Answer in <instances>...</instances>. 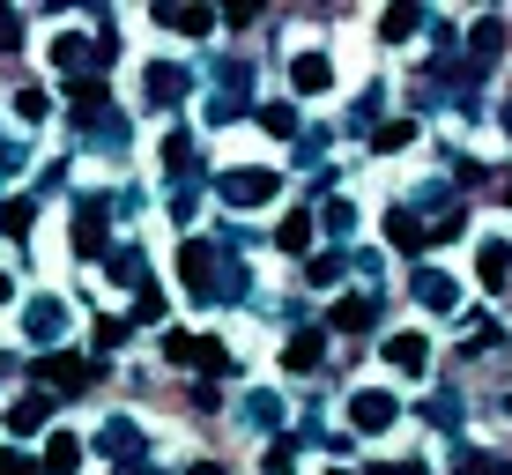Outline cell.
Returning <instances> with one entry per match:
<instances>
[{
	"mask_svg": "<svg viewBox=\"0 0 512 475\" xmlns=\"http://www.w3.org/2000/svg\"><path fill=\"white\" fill-rule=\"evenodd\" d=\"M30 372H38V394L67 401V394H82V386H97L104 364H97V357H75V349H45V357L30 364Z\"/></svg>",
	"mask_w": 512,
	"mask_h": 475,
	"instance_id": "1",
	"label": "cell"
},
{
	"mask_svg": "<svg viewBox=\"0 0 512 475\" xmlns=\"http://www.w3.org/2000/svg\"><path fill=\"white\" fill-rule=\"evenodd\" d=\"M179 283L201 297V305H216V283H223V245L216 238H186L179 245Z\"/></svg>",
	"mask_w": 512,
	"mask_h": 475,
	"instance_id": "2",
	"label": "cell"
},
{
	"mask_svg": "<svg viewBox=\"0 0 512 475\" xmlns=\"http://www.w3.org/2000/svg\"><path fill=\"white\" fill-rule=\"evenodd\" d=\"M216 193H223L231 208H268L275 193H282V179H275L268 164H231V171L216 179Z\"/></svg>",
	"mask_w": 512,
	"mask_h": 475,
	"instance_id": "3",
	"label": "cell"
},
{
	"mask_svg": "<svg viewBox=\"0 0 512 475\" xmlns=\"http://www.w3.org/2000/svg\"><path fill=\"white\" fill-rule=\"evenodd\" d=\"M67 320H75V305H67V297H30L23 305V334L38 349H60L67 342Z\"/></svg>",
	"mask_w": 512,
	"mask_h": 475,
	"instance_id": "4",
	"label": "cell"
},
{
	"mask_svg": "<svg viewBox=\"0 0 512 475\" xmlns=\"http://www.w3.org/2000/svg\"><path fill=\"white\" fill-rule=\"evenodd\" d=\"M52 67L90 82V75H104V52H97V38H82V30H60V38H52Z\"/></svg>",
	"mask_w": 512,
	"mask_h": 475,
	"instance_id": "5",
	"label": "cell"
},
{
	"mask_svg": "<svg viewBox=\"0 0 512 475\" xmlns=\"http://www.w3.org/2000/svg\"><path fill=\"white\" fill-rule=\"evenodd\" d=\"M349 424H357V431H394L401 401L386 394V386H357V394H349Z\"/></svg>",
	"mask_w": 512,
	"mask_h": 475,
	"instance_id": "6",
	"label": "cell"
},
{
	"mask_svg": "<svg viewBox=\"0 0 512 475\" xmlns=\"http://www.w3.org/2000/svg\"><path fill=\"white\" fill-rule=\"evenodd\" d=\"M409 297L423 312H461V283L446 268H409Z\"/></svg>",
	"mask_w": 512,
	"mask_h": 475,
	"instance_id": "7",
	"label": "cell"
},
{
	"mask_svg": "<svg viewBox=\"0 0 512 475\" xmlns=\"http://www.w3.org/2000/svg\"><path fill=\"white\" fill-rule=\"evenodd\" d=\"M216 23H223V15L193 8V0H164V8H156V30H171V38H208Z\"/></svg>",
	"mask_w": 512,
	"mask_h": 475,
	"instance_id": "8",
	"label": "cell"
},
{
	"mask_svg": "<svg viewBox=\"0 0 512 475\" xmlns=\"http://www.w3.org/2000/svg\"><path fill=\"white\" fill-rule=\"evenodd\" d=\"M320 357H327V334L320 327H297L290 342H282V372H290V379H312V372H320Z\"/></svg>",
	"mask_w": 512,
	"mask_h": 475,
	"instance_id": "9",
	"label": "cell"
},
{
	"mask_svg": "<svg viewBox=\"0 0 512 475\" xmlns=\"http://www.w3.org/2000/svg\"><path fill=\"white\" fill-rule=\"evenodd\" d=\"M104 223H112V201H104V193L75 208V253H90V260H104V253H112V245H104Z\"/></svg>",
	"mask_w": 512,
	"mask_h": 475,
	"instance_id": "10",
	"label": "cell"
},
{
	"mask_svg": "<svg viewBox=\"0 0 512 475\" xmlns=\"http://www.w3.org/2000/svg\"><path fill=\"white\" fill-rule=\"evenodd\" d=\"M141 90H149V104H156V112H171V104H186L193 75H186V67H171V60H156L149 75H141Z\"/></svg>",
	"mask_w": 512,
	"mask_h": 475,
	"instance_id": "11",
	"label": "cell"
},
{
	"mask_svg": "<svg viewBox=\"0 0 512 475\" xmlns=\"http://www.w3.org/2000/svg\"><path fill=\"white\" fill-rule=\"evenodd\" d=\"M104 104H112V82H104V75H90V82H67V119H75V127H97V119H104Z\"/></svg>",
	"mask_w": 512,
	"mask_h": 475,
	"instance_id": "12",
	"label": "cell"
},
{
	"mask_svg": "<svg viewBox=\"0 0 512 475\" xmlns=\"http://www.w3.org/2000/svg\"><path fill=\"white\" fill-rule=\"evenodd\" d=\"M386 320V305H379V290H349L342 297V305H334V327H342V334H372Z\"/></svg>",
	"mask_w": 512,
	"mask_h": 475,
	"instance_id": "13",
	"label": "cell"
},
{
	"mask_svg": "<svg viewBox=\"0 0 512 475\" xmlns=\"http://www.w3.org/2000/svg\"><path fill=\"white\" fill-rule=\"evenodd\" d=\"M97 453H104V461H112V468L141 461V424H134V416H112V424L97 431Z\"/></svg>",
	"mask_w": 512,
	"mask_h": 475,
	"instance_id": "14",
	"label": "cell"
},
{
	"mask_svg": "<svg viewBox=\"0 0 512 475\" xmlns=\"http://www.w3.org/2000/svg\"><path fill=\"white\" fill-rule=\"evenodd\" d=\"M498 52H505V23H498V15H483V23L468 30V75L483 82V67H498Z\"/></svg>",
	"mask_w": 512,
	"mask_h": 475,
	"instance_id": "15",
	"label": "cell"
},
{
	"mask_svg": "<svg viewBox=\"0 0 512 475\" xmlns=\"http://www.w3.org/2000/svg\"><path fill=\"white\" fill-rule=\"evenodd\" d=\"M386 364H394V372H409V379H423V372H431V342H423L416 327H409V334H386Z\"/></svg>",
	"mask_w": 512,
	"mask_h": 475,
	"instance_id": "16",
	"label": "cell"
},
{
	"mask_svg": "<svg viewBox=\"0 0 512 475\" xmlns=\"http://www.w3.org/2000/svg\"><path fill=\"white\" fill-rule=\"evenodd\" d=\"M386 245H394V253H409V260H416V245H431V223H423L416 208L401 201L394 216H386Z\"/></svg>",
	"mask_w": 512,
	"mask_h": 475,
	"instance_id": "17",
	"label": "cell"
},
{
	"mask_svg": "<svg viewBox=\"0 0 512 475\" xmlns=\"http://www.w3.org/2000/svg\"><path fill=\"white\" fill-rule=\"evenodd\" d=\"M416 30H431V15H423L416 0H394V8L379 15V38H386V45H409Z\"/></svg>",
	"mask_w": 512,
	"mask_h": 475,
	"instance_id": "18",
	"label": "cell"
},
{
	"mask_svg": "<svg viewBox=\"0 0 512 475\" xmlns=\"http://www.w3.org/2000/svg\"><path fill=\"white\" fill-rule=\"evenodd\" d=\"M327 82H334V60H327V52H297V60H290V90H297V97H320Z\"/></svg>",
	"mask_w": 512,
	"mask_h": 475,
	"instance_id": "19",
	"label": "cell"
},
{
	"mask_svg": "<svg viewBox=\"0 0 512 475\" xmlns=\"http://www.w3.org/2000/svg\"><path fill=\"white\" fill-rule=\"evenodd\" d=\"M45 424H52V394H23V401L8 409V431H15V438H38Z\"/></svg>",
	"mask_w": 512,
	"mask_h": 475,
	"instance_id": "20",
	"label": "cell"
},
{
	"mask_svg": "<svg viewBox=\"0 0 512 475\" xmlns=\"http://www.w3.org/2000/svg\"><path fill=\"white\" fill-rule=\"evenodd\" d=\"M104 275L127 283V290H149V260H141L134 245H112V253H104Z\"/></svg>",
	"mask_w": 512,
	"mask_h": 475,
	"instance_id": "21",
	"label": "cell"
},
{
	"mask_svg": "<svg viewBox=\"0 0 512 475\" xmlns=\"http://www.w3.org/2000/svg\"><path fill=\"white\" fill-rule=\"evenodd\" d=\"M475 268H483V283H490V290H505V283H512V238H483Z\"/></svg>",
	"mask_w": 512,
	"mask_h": 475,
	"instance_id": "22",
	"label": "cell"
},
{
	"mask_svg": "<svg viewBox=\"0 0 512 475\" xmlns=\"http://www.w3.org/2000/svg\"><path fill=\"white\" fill-rule=\"evenodd\" d=\"M82 468V438L75 431H52L45 438V475H75Z\"/></svg>",
	"mask_w": 512,
	"mask_h": 475,
	"instance_id": "23",
	"label": "cell"
},
{
	"mask_svg": "<svg viewBox=\"0 0 512 475\" xmlns=\"http://www.w3.org/2000/svg\"><path fill=\"white\" fill-rule=\"evenodd\" d=\"M312 231H320V223H312L305 208H290V216H282V231H275V245L297 260V253H312Z\"/></svg>",
	"mask_w": 512,
	"mask_h": 475,
	"instance_id": "24",
	"label": "cell"
},
{
	"mask_svg": "<svg viewBox=\"0 0 512 475\" xmlns=\"http://www.w3.org/2000/svg\"><path fill=\"white\" fill-rule=\"evenodd\" d=\"M238 416H245V424H253V431H275V424H282V401L268 394V386H253V394L238 401Z\"/></svg>",
	"mask_w": 512,
	"mask_h": 475,
	"instance_id": "25",
	"label": "cell"
},
{
	"mask_svg": "<svg viewBox=\"0 0 512 475\" xmlns=\"http://www.w3.org/2000/svg\"><path fill=\"white\" fill-rule=\"evenodd\" d=\"M193 372H208V379H231L238 364H231V349H223L216 334H201V342H193Z\"/></svg>",
	"mask_w": 512,
	"mask_h": 475,
	"instance_id": "26",
	"label": "cell"
},
{
	"mask_svg": "<svg viewBox=\"0 0 512 475\" xmlns=\"http://www.w3.org/2000/svg\"><path fill=\"white\" fill-rule=\"evenodd\" d=\"M216 97H231V104H253V67L223 60V67H216Z\"/></svg>",
	"mask_w": 512,
	"mask_h": 475,
	"instance_id": "27",
	"label": "cell"
},
{
	"mask_svg": "<svg viewBox=\"0 0 512 475\" xmlns=\"http://www.w3.org/2000/svg\"><path fill=\"white\" fill-rule=\"evenodd\" d=\"M409 142H416V119H379V127H372V149L379 156H401Z\"/></svg>",
	"mask_w": 512,
	"mask_h": 475,
	"instance_id": "28",
	"label": "cell"
},
{
	"mask_svg": "<svg viewBox=\"0 0 512 475\" xmlns=\"http://www.w3.org/2000/svg\"><path fill=\"white\" fill-rule=\"evenodd\" d=\"M453 475H512V461H505V453H475V446H461V453H453Z\"/></svg>",
	"mask_w": 512,
	"mask_h": 475,
	"instance_id": "29",
	"label": "cell"
},
{
	"mask_svg": "<svg viewBox=\"0 0 512 475\" xmlns=\"http://www.w3.org/2000/svg\"><path fill=\"white\" fill-rule=\"evenodd\" d=\"M90 149H104V156H127V119H119V112H104L97 127H90Z\"/></svg>",
	"mask_w": 512,
	"mask_h": 475,
	"instance_id": "30",
	"label": "cell"
},
{
	"mask_svg": "<svg viewBox=\"0 0 512 475\" xmlns=\"http://www.w3.org/2000/svg\"><path fill=\"white\" fill-rule=\"evenodd\" d=\"M320 223H327L334 238H349V231H357V201H342V193H327V201H320Z\"/></svg>",
	"mask_w": 512,
	"mask_h": 475,
	"instance_id": "31",
	"label": "cell"
},
{
	"mask_svg": "<svg viewBox=\"0 0 512 475\" xmlns=\"http://www.w3.org/2000/svg\"><path fill=\"white\" fill-rule=\"evenodd\" d=\"M297 446H305V438H290V431H282L275 446H268V461H260V475H290V468H297Z\"/></svg>",
	"mask_w": 512,
	"mask_h": 475,
	"instance_id": "32",
	"label": "cell"
},
{
	"mask_svg": "<svg viewBox=\"0 0 512 475\" xmlns=\"http://www.w3.org/2000/svg\"><path fill=\"white\" fill-rule=\"evenodd\" d=\"M305 275H312V283H342V275H349V253H312Z\"/></svg>",
	"mask_w": 512,
	"mask_h": 475,
	"instance_id": "33",
	"label": "cell"
},
{
	"mask_svg": "<svg viewBox=\"0 0 512 475\" xmlns=\"http://www.w3.org/2000/svg\"><path fill=\"white\" fill-rule=\"evenodd\" d=\"M260 127H268V134H282V142H297V127H305V119H297L290 104H268V112H260Z\"/></svg>",
	"mask_w": 512,
	"mask_h": 475,
	"instance_id": "34",
	"label": "cell"
},
{
	"mask_svg": "<svg viewBox=\"0 0 512 475\" xmlns=\"http://www.w3.org/2000/svg\"><path fill=\"white\" fill-rule=\"evenodd\" d=\"M30 223H38V208H30V201H8V208H0V231H8V238H23Z\"/></svg>",
	"mask_w": 512,
	"mask_h": 475,
	"instance_id": "35",
	"label": "cell"
},
{
	"mask_svg": "<svg viewBox=\"0 0 512 475\" xmlns=\"http://www.w3.org/2000/svg\"><path fill=\"white\" fill-rule=\"evenodd\" d=\"M423 416H431L438 431H453V424H461V401H453V394H431V401H423Z\"/></svg>",
	"mask_w": 512,
	"mask_h": 475,
	"instance_id": "36",
	"label": "cell"
},
{
	"mask_svg": "<svg viewBox=\"0 0 512 475\" xmlns=\"http://www.w3.org/2000/svg\"><path fill=\"white\" fill-rule=\"evenodd\" d=\"M193 342H201V334H179V327H171V334H164V364H193Z\"/></svg>",
	"mask_w": 512,
	"mask_h": 475,
	"instance_id": "37",
	"label": "cell"
},
{
	"mask_svg": "<svg viewBox=\"0 0 512 475\" xmlns=\"http://www.w3.org/2000/svg\"><path fill=\"white\" fill-rule=\"evenodd\" d=\"M45 112H52L45 90H15V119H45Z\"/></svg>",
	"mask_w": 512,
	"mask_h": 475,
	"instance_id": "38",
	"label": "cell"
},
{
	"mask_svg": "<svg viewBox=\"0 0 512 475\" xmlns=\"http://www.w3.org/2000/svg\"><path fill=\"white\" fill-rule=\"evenodd\" d=\"M134 320H164V290H156V283L134 290Z\"/></svg>",
	"mask_w": 512,
	"mask_h": 475,
	"instance_id": "39",
	"label": "cell"
},
{
	"mask_svg": "<svg viewBox=\"0 0 512 475\" xmlns=\"http://www.w3.org/2000/svg\"><path fill=\"white\" fill-rule=\"evenodd\" d=\"M349 127H379V90L357 97V112H349Z\"/></svg>",
	"mask_w": 512,
	"mask_h": 475,
	"instance_id": "40",
	"label": "cell"
},
{
	"mask_svg": "<svg viewBox=\"0 0 512 475\" xmlns=\"http://www.w3.org/2000/svg\"><path fill=\"white\" fill-rule=\"evenodd\" d=\"M0 475H45V461H30V453H0Z\"/></svg>",
	"mask_w": 512,
	"mask_h": 475,
	"instance_id": "41",
	"label": "cell"
},
{
	"mask_svg": "<svg viewBox=\"0 0 512 475\" xmlns=\"http://www.w3.org/2000/svg\"><path fill=\"white\" fill-rule=\"evenodd\" d=\"M327 156V134H297V164H320Z\"/></svg>",
	"mask_w": 512,
	"mask_h": 475,
	"instance_id": "42",
	"label": "cell"
},
{
	"mask_svg": "<svg viewBox=\"0 0 512 475\" xmlns=\"http://www.w3.org/2000/svg\"><path fill=\"white\" fill-rule=\"evenodd\" d=\"M15 38H23V15H8V8H0V52H8Z\"/></svg>",
	"mask_w": 512,
	"mask_h": 475,
	"instance_id": "43",
	"label": "cell"
},
{
	"mask_svg": "<svg viewBox=\"0 0 512 475\" xmlns=\"http://www.w3.org/2000/svg\"><path fill=\"white\" fill-rule=\"evenodd\" d=\"M0 305H15V275L8 268H0Z\"/></svg>",
	"mask_w": 512,
	"mask_h": 475,
	"instance_id": "44",
	"label": "cell"
},
{
	"mask_svg": "<svg viewBox=\"0 0 512 475\" xmlns=\"http://www.w3.org/2000/svg\"><path fill=\"white\" fill-rule=\"evenodd\" d=\"M112 475H156V468L149 461H127V468H112Z\"/></svg>",
	"mask_w": 512,
	"mask_h": 475,
	"instance_id": "45",
	"label": "cell"
},
{
	"mask_svg": "<svg viewBox=\"0 0 512 475\" xmlns=\"http://www.w3.org/2000/svg\"><path fill=\"white\" fill-rule=\"evenodd\" d=\"M498 201H505V208H512V171H505V179H498Z\"/></svg>",
	"mask_w": 512,
	"mask_h": 475,
	"instance_id": "46",
	"label": "cell"
},
{
	"mask_svg": "<svg viewBox=\"0 0 512 475\" xmlns=\"http://www.w3.org/2000/svg\"><path fill=\"white\" fill-rule=\"evenodd\" d=\"M364 475H423V468H364Z\"/></svg>",
	"mask_w": 512,
	"mask_h": 475,
	"instance_id": "47",
	"label": "cell"
},
{
	"mask_svg": "<svg viewBox=\"0 0 512 475\" xmlns=\"http://www.w3.org/2000/svg\"><path fill=\"white\" fill-rule=\"evenodd\" d=\"M498 127H505V134H512V97H505V112H498Z\"/></svg>",
	"mask_w": 512,
	"mask_h": 475,
	"instance_id": "48",
	"label": "cell"
},
{
	"mask_svg": "<svg viewBox=\"0 0 512 475\" xmlns=\"http://www.w3.org/2000/svg\"><path fill=\"white\" fill-rule=\"evenodd\" d=\"M327 475H349V468H327Z\"/></svg>",
	"mask_w": 512,
	"mask_h": 475,
	"instance_id": "49",
	"label": "cell"
}]
</instances>
